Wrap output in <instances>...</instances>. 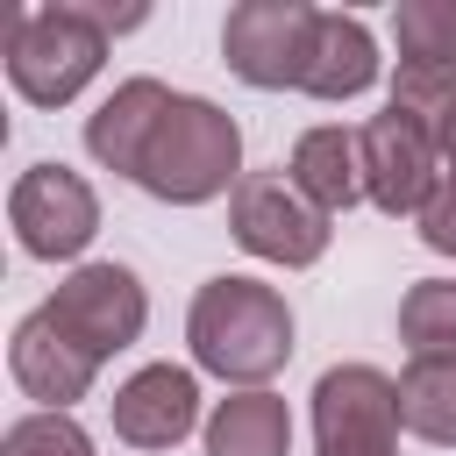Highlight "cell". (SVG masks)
<instances>
[{"label": "cell", "instance_id": "cell-1", "mask_svg": "<svg viewBox=\"0 0 456 456\" xmlns=\"http://www.w3.org/2000/svg\"><path fill=\"white\" fill-rule=\"evenodd\" d=\"M185 342H192V363L214 370L221 385L264 392L292 363V306H285L278 285L242 278V271H221V278H207L192 292Z\"/></svg>", "mask_w": 456, "mask_h": 456}, {"label": "cell", "instance_id": "cell-2", "mask_svg": "<svg viewBox=\"0 0 456 456\" xmlns=\"http://www.w3.org/2000/svg\"><path fill=\"white\" fill-rule=\"evenodd\" d=\"M249 171H242V128L228 107L200 100V93H178L171 114L157 121L150 150H142V171L135 185L164 207H207L221 192H235Z\"/></svg>", "mask_w": 456, "mask_h": 456}, {"label": "cell", "instance_id": "cell-3", "mask_svg": "<svg viewBox=\"0 0 456 456\" xmlns=\"http://www.w3.org/2000/svg\"><path fill=\"white\" fill-rule=\"evenodd\" d=\"M100 64H107V28H100L93 0H50V7L7 14V78L28 107L78 100Z\"/></svg>", "mask_w": 456, "mask_h": 456}, {"label": "cell", "instance_id": "cell-4", "mask_svg": "<svg viewBox=\"0 0 456 456\" xmlns=\"http://www.w3.org/2000/svg\"><path fill=\"white\" fill-rule=\"evenodd\" d=\"M43 314H50V328H57L64 342H78L93 363H107V356H121V349L142 342V328H150V292H142V278H135L128 264H78V271L43 299Z\"/></svg>", "mask_w": 456, "mask_h": 456}, {"label": "cell", "instance_id": "cell-5", "mask_svg": "<svg viewBox=\"0 0 456 456\" xmlns=\"http://www.w3.org/2000/svg\"><path fill=\"white\" fill-rule=\"evenodd\" d=\"M228 235L264 256V264H285V271H306L328 256V214L285 178V171H249L235 192H228Z\"/></svg>", "mask_w": 456, "mask_h": 456}, {"label": "cell", "instance_id": "cell-6", "mask_svg": "<svg viewBox=\"0 0 456 456\" xmlns=\"http://www.w3.org/2000/svg\"><path fill=\"white\" fill-rule=\"evenodd\" d=\"M314 28H321V7H306V0H242V7H228V21H221V57H228V71H235L242 86H256V93L306 86Z\"/></svg>", "mask_w": 456, "mask_h": 456}, {"label": "cell", "instance_id": "cell-7", "mask_svg": "<svg viewBox=\"0 0 456 456\" xmlns=\"http://www.w3.org/2000/svg\"><path fill=\"white\" fill-rule=\"evenodd\" d=\"M399 378L378 363H335L314 385V449L321 456H399Z\"/></svg>", "mask_w": 456, "mask_h": 456}, {"label": "cell", "instance_id": "cell-8", "mask_svg": "<svg viewBox=\"0 0 456 456\" xmlns=\"http://www.w3.org/2000/svg\"><path fill=\"white\" fill-rule=\"evenodd\" d=\"M7 228L36 264H71L100 235V200L71 164H28L7 192Z\"/></svg>", "mask_w": 456, "mask_h": 456}, {"label": "cell", "instance_id": "cell-9", "mask_svg": "<svg viewBox=\"0 0 456 456\" xmlns=\"http://www.w3.org/2000/svg\"><path fill=\"white\" fill-rule=\"evenodd\" d=\"M356 142H363V200L378 214H413L420 221V207L442 192L435 128L413 121V114H399V107H385V114H370L356 128Z\"/></svg>", "mask_w": 456, "mask_h": 456}, {"label": "cell", "instance_id": "cell-10", "mask_svg": "<svg viewBox=\"0 0 456 456\" xmlns=\"http://www.w3.org/2000/svg\"><path fill=\"white\" fill-rule=\"evenodd\" d=\"M107 413L128 449H178L200 428V378L185 363H142L135 378L114 385Z\"/></svg>", "mask_w": 456, "mask_h": 456}, {"label": "cell", "instance_id": "cell-11", "mask_svg": "<svg viewBox=\"0 0 456 456\" xmlns=\"http://www.w3.org/2000/svg\"><path fill=\"white\" fill-rule=\"evenodd\" d=\"M7 370H14V385L36 399V413H71V399H86L93 378H100V363H93L78 342H64V335L50 328L43 306H36L28 321H14Z\"/></svg>", "mask_w": 456, "mask_h": 456}, {"label": "cell", "instance_id": "cell-12", "mask_svg": "<svg viewBox=\"0 0 456 456\" xmlns=\"http://www.w3.org/2000/svg\"><path fill=\"white\" fill-rule=\"evenodd\" d=\"M171 100H178V93L157 86V78H121V86L86 114V157L107 164V171H121V178H135L157 121L171 114Z\"/></svg>", "mask_w": 456, "mask_h": 456}, {"label": "cell", "instance_id": "cell-13", "mask_svg": "<svg viewBox=\"0 0 456 456\" xmlns=\"http://www.w3.org/2000/svg\"><path fill=\"white\" fill-rule=\"evenodd\" d=\"M285 178L335 221V214H349L356 200H363V142L349 135V128H335V121H321V128H306L299 142H292V164H285Z\"/></svg>", "mask_w": 456, "mask_h": 456}, {"label": "cell", "instance_id": "cell-14", "mask_svg": "<svg viewBox=\"0 0 456 456\" xmlns=\"http://www.w3.org/2000/svg\"><path fill=\"white\" fill-rule=\"evenodd\" d=\"M378 86V43L356 14H321L314 28V64H306V86L314 100H356Z\"/></svg>", "mask_w": 456, "mask_h": 456}, {"label": "cell", "instance_id": "cell-15", "mask_svg": "<svg viewBox=\"0 0 456 456\" xmlns=\"http://www.w3.org/2000/svg\"><path fill=\"white\" fill-rule=\"evenodd\" d=\"M207 456H292V413L285 399L264 392H228L207 413Z\"/></svg>", "mask_w": 456, "mask_h": 456}, {"label": "cell", "instance_id": "cell-16", "mask_svg": "<svg viewBox=\"0 0 456 456\" xmlns=\"http://www.w3.org/2000/svg\"><path fill=\"white\" fill-rule=\"evenodd\" d=\"M399 420L406 435L456 449V356H413L399 370Z\"/></svg>", "mask_w": 456, "mask_h": 456}, {"label": "cell", "instance_id": "cell-17", "mask_svg": "<svg viewBox=\"0 0 456 456\" xmlns=\"http://www.w3.org/2000/svg\"><path fill=\"white\" fill-rule=\"evenodd\" d=\"M399 342L413 356H456V278H420L399 299Z\"/></svg>", "mask_w": 456, "mask_h": 456}, {"label": "cell", "instance_id": "cell-18", "mask_svg": "<svg viewBox=\"0 0 456 456\" xmlns=\"http://www.w3.org/2000/svg\"><path fill=\"white\" fill-rule=\"evenodd\" d=\"M392 43L399 64H456V0H399Z\"/></svg>", "mask_w": 456, "mask_h": 456}, {"label": "cell", "instance_id": "cell-19", "mask_svg": "<svg viewBox=\"0 0 456 456\" xmlns=\"http://www.w3.org/2000/svg\"><path fill=\"white\" fill-rule=\"evenodd\" d=\"M0 456H93V435L71 413H21V420H7Z\"/></svg>", "mask_w": 456, "mask_h": 456}, {"label": "cell", "instance_id": "cell-20", "mask_svg": "<svg viewBox=\"0 0 456 456\" xmlns=\"http://www.w3.org/2000/svg\"><path fill=\"white\" fill-rule=\"evenodd\" d=\"M392 107L442 128V114L456 107V64H399L392 71Z\"/></svg>", "mask_w": 456, "mask_h": 456}, {"label": "cell", "instance_id": "cell-21", "mask_svg": "<svg viewBox=\"0 0 456 456\" xmlns=\"http://www.w3.org/2000/svg\"><path fill=\"white\" fill-rule=\"evenodd\" d=\"M413 228H420V242H428L435 256H456V185H449V178H442V192L420 207Z\"/></svg>", "mask_w": 456, "mask_h": 456}, {"label": "cell", "instance_id": "cell-22", "mask_svg": "<svg viewBox=\"0 0 456 456\" xmlns=\"http://www.w3.org/2000/svg\"><path fill=\"white\" fill-rule=\"evenodd\" d=\"M435 150H442V178L456 185V107L442 114V128H435Z\"/></svg>", "mask_w": 456, "mask_h": 456}]
</instances>
